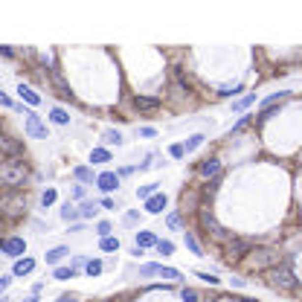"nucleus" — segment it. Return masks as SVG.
<instances>
[{"instance_id": "f257e3e1", "label": "nucleus", "mask_w": 302, "mask_h": 302, "mask_svg": "<svg viewBox=\"0 0 302 302\" xmlns=\"http://www.w3.org/2000/svg\"><path fill=\"white\" fill-rule=\"evenodd\" d=\"M30 178V169H27V163L24 160H18V157H9L3 166H0V183L3 186H24Z\"/></svg>"}, {"instance_id": "f03ea898", "label": "nucleus", "mask_w": 302, "mask_h": 302, "mask_svg": "<svg viewBox=\"0 0 302 302\" xmlns=\"http://www.w3.org/2000/svg\"><path fill=\"white\" fill-rule=\"evenodd\" d=\"M247 256H250V271H271L276 265H282V253L276 247H256Z\"/></svg>"}, {"instance_id": "7ed1b4c3", "label": "nucleus", "mask_w": 302, "mask_h": 302, "mask_svg": "<svg viewBox=\"0 0 302 302\" xmlns=\"http://www.w3.org/2000/svg\"><path fill=\"white\" fill-rule=\"evenodd\" d=\"M268 285L276 288V291H294L297 288V276L288 265H276L268 271Z\"/></svg>"}, {"instance_id": "20e7f679", "label": "nucleus", "mask_w": 302, "mask_h": 302, "mask_svg": "<svg viewBox=\"0 0 302 302\" xmlns=\"http://www.w3.org/2000/svg\"><path fill=\"white\" fill-rule=\"evenodd\" d=\"M250 253V242H244V239H230V242H224V259L233 265V262H239Z\"/></svg>"}, {"instance_id": "39448f33", "label": "nucleus", "mask_w": 302, "mask_h": 302, "mask_svg": "<svg viewBox=\"0 0 302 302\" xmlns=\"http://www.w3.org/2000/svg\"><path fill=\"white\" fill-rule=\"evenodd\" d=\"M24 210H27V201H24L21 195H3V198H0V212L9 215V218L24 215Z\"/></svg>"}, {"instance_id": "423d86ee", "label": "nucleus", "mask_w": 302, "mask_h": 302, "mask_svg": "<svg viewBox=\"0 0 302 302\" xmlns=\"http://www.w3.org/2000/svg\"><path fill=\"white\" fill-rule=\"evenodd\" d=\"M24 117H27V134L35 137V140H47V128H44V122L38 120L32 111H24Z\"/></svg>"}, {"instance_id": "0eeeda50", "label": "nucleus", "mask_w": 302, "mask_h": 302, "mask_svg": "<svg viewBox=\"0 0 302 302\" xmlns=\"http://www.w3.org/2000/svg\"><path fill=\"white\" fill-rule=\"evenodd\" d=\"M201 224L210 230L215 239H221V242H230V236H227V233H224V227H221V224L212 218V212H201Z\"/></svg>"}, {"instance_id": "6e6552de", "label": "nucleus", "mask_w": 302, "mask_h": 302, "mask_svg": "<svg viewBox=\"0 0 302 302\" xmlns=\"http://www.w3.org/2000/svg\"><path fill=\"white\" fill-rule=\"evenodd\" d=\"M96 186H99L102 192H114V189L120 186V175H114V172H102V175L96 178Z\"/></svg>"}, {"instance_id": "1a4fd4ad", "label": "nucleus", "mask_w": 302, "mask_h": 302, "mask_svg": "<svg viewBox=\"0 0 302 302\" xmlns=\"http://www.w3.org/2000/svg\"><path fill=\"white\" fill-rule=\"evenodd\" d=\"M134 108L149 114V111H157V108H160V99H157V96H134Z\"/></svg>"}, {"instance_id": "9d476101", "label": "nucleus", "mask_w": 302, "mask_h": 302, "mask_svg": "<svg viewBox=\"0 0 302 302\" xmlns=\"http://www.w3.org/2000/svg\"><path fill=\"white\" fill-rule=\"evenodd\" d=\"M3 253L18 259V256H24V253H27V242H24V239H9V242L3 244Z\"/></svg>"}, {"instance_id": "9b49d317", "label": "nucleus", "mask_w": 302, "mask_h": 302, "mask_svg": "<svg viewBox=\"0 0 302 302\" xmlns=\"http://www.w3.org/2000/svg\"><path fill=\"white\" fill-rule=\"evenodd\" d=\"M166 204H169V201H166V195H160V192H157V195H151L149 201H146V212L160 215V212L166 210Z\"/></svg>"}, {"instance_id": "f8f14e48", "label": "nucleus", "mask_w": 302, "mask_h": 302, "mask_svg": "<svg viewBox=\"0 0 302 302\" xmlns=\"http://www.w3.org/2000/svg\"><path fill=\"white\" fill-rule=\"evenodd\" d=\"M0 151L9 154V157H18V154H21V143L12 140V137H6V134H0Z\"/></svg>"}, {"instance_id": "ddd939ff", "label": "nucleus", "mask_w": 302, "mask_h": 302, "mask_svg": "<svg viewBox=\"0 0 302 302\" xmlns=\"http://www.w3.org/2000/svg\"><path fill=\"white\" fill-rule=\"evenodd\" d=\"M67 253H70L67 247H53V250H47V265H59Z\"/></svg>"}, {"instance_id": "4468645a", "label": "nucleus", "mask_w": 302, "mask_h": 302, "mask_svg": "<svg viewBox=\"0 0 302 302\" xmlns=\"http://www.w3.org/2000/svg\"><path fill=\"white\" fill-rule=\"evenodd\" d=\"M18 93H21V99H24V102H30V105H41V96L32 91V88H27V85H21Z\"/></svg>"}, {"instance_id": "2eb2a0df", "label": "nucleus", "mask_w": 302, "mask_h": 302, "mask_svg": "<svg viewBox=\"0 0 302 302\" xmlns=\"http://www.w3.org/2000/svg\"><path fill=\"white\" fill-rule=\"evenodd\" d=\"M201 146H204V134H192V137L186 140V146H183V151H186V154H192V151H198Z\"/></svg>"}, {"instance_id": "dca6fc26", "label": "nucleus", "mask_w": 302, "mask_h": 302, "mask_svg": "<svg viewBox=\"0 0 302 302\" xmlns=\"http://www.w3.org/2000/svg\"><path fill=\"white\" fill-rule=\"evenodd\" d=\"M137 247H157V236L154 233H137Z\"/></svg>"}, {"instance_id": "f3484780", "label": "nucleus", "mask_w": 302, "mask_h": 302, "mask_svg": "<svg viewBox=\"0 0 302 302\" xmlns=\"http://www.w3.org/2000/svg\"><path fill=\"white\" fill-rule=\"evenodd\" d=\"M218 172H221V163H218V160H207V163L201 166V175H204V178H215Z\"/></svg>"}, {"instance_id": "a211bd4d", "label": "nucleus", "mask_w": 302, "mask_h": 302, "mask_svg": "<svg viewBox=\"0 0 302 302\" xmlns=\"http://www.w3.org/2000/svg\"><path fill=\"white\" fill-rule=\"evenodd\" d=\"M50 120L56 122V125H67V122H70V114H67L64 108H53V111H50Z\"/></svg>"}, {"instance_id": "6ab92c4d", "label": "nucleus", "mask_w": 302, "mask_h": 302, "mask_svg": "<svg viewBox=\"0 0 302 302\" xmlns=\"http://www.w3.org/2000/svg\"><path fill=\"white\" fill-rule=\"evenodd\" d=\"M91 163H111V151L108 149H93L91 151Z\"/></svg>"}, {"instance_id": "aec40b11", "label": "nucleus", "mask_w": 302, "mask_h": 302, "mask_svg": "<svg viewBox=\"0 0 302 302\" xmlns=\"http://www.w3.org/2000/svg\"><path fill=\"white\" fill-rule=\"evenodd\" d=\"M32 268H35L32 259H18V262H15V276H24V273H30Z\"/></svg>"}, {"instance_id": "412c9836", "label": "nucleus", "mask_w": 302, "mask_h": 302, "mask_svg": "<svg viewBox=\"0 0 302 302\" xmlns=\"http://www.w3.org/2000/svg\"><path fill=\"white\" fill-rule=\"evenodd\" d=\"M160 279H169V282H181L183 273H181V271H175V268H163V265H160Z\"/></svg>"}, {"instance_id": "4be33fe9", "label": "nucleus", "mask_w": 302, "mask_h": 302, "mask_svg": "<svg viewBox=\"0 0 302 302\" xmlns=\"http://www.w3.org/2000/svg\"><path fill=\"white\" fill-rule=\"evenodd\" d=\"M253 102H256V93H250V96H244V99H239V102H233V111H236V114H242V111H247Z\"/></svg>"}, {"instance_id": "5701e85b", "label": "nucleus", "mask_w": 302, "mask_h": 302, "mask_svg": "<svg viewBox=\"0 0 302 302\" xmlns=\"http://www.w3.org/2000/svg\"><path fill=\"white\" fill-rule=\"evenodd\" d=\"M102 253H117L120 250V239H114V236H108V239H102Z\"/></svg>"}, {"instance_id": "b1692460", "label": "nucleus", "mask_w": 302, "mask_h": 302, "mask_svg": "<svg viewBox=\"0 0 302 302\" xmlns=\"http://www.w3.org/2000/svg\"><path fill=\"white\" fill-rule=\"evenodd\" d=\"M96 212H99V204H96V201H85L82 210H79V215H82V218H93Z\"/></svg>"}, {"instance_id": "393cba45", "label": "nucleus", "mask_w": 302, "mask_h": 302, "mask_svg": "<svg viewBox=\"0 0 302 302\" xmlns=\"http://www.w3.org/2000/svg\"><path fill=\"white\" fill-rule=\"evenodd\" d=\"M151 195H157V183H149V186H140L137 189V198H143V201H149Z\"/></svg>"}, {"instance_id": "a878e982", "label": "nucleus", "mask_w": 302, "mask_h": 302, "mask_svg": "<svg viewBox=\"0 0 302 302\" xmlns=\"http://www.w3.org/2000/svg\"><path fill=\"white\" fill-rule=\"evenodd\" d=\"M140 276L149 279V276H160V265H143L140 268Z\"/></svg>"}, {"instance_id": "bb28decb", "label": "nucleus", "mask_w": 302, "mask_h": 302, "mask_svg": "<svg viewBox=\"0 0 302 302\" xmlns=\"http://www.w3.org/2000/svg\"><path fill=\"white\" fill-rule=\"evenodd\" d=\"M105 143H111V146H122V134H120V131H105Z\"/></svg>"}, {"instance_id": "cd10ccee", "label": "nucleus", "mask_w": 302, "mask_h": 302, "mask_svg": "<svg viewBox=\"0 0 302 302\" xmlns=\"http://www.w3.org/2000/svg\"><path fill=\"white\" fill-rule=\"evenodd\" d=\"M73 175H76V178H79V181H93V172L91 169H88V166H79V169H76V172H73Z\"/></svg>"}, {"instance_id": "c85d7f7f", "label": "nucleus", "mask_w": 302, "mask_h": 302, "mask_svg": "<svg viewBox=\"0 0 302 302\" xmlns=\"http://www.w3.org/2000/svg\"><path fill=\"white\" fill-rule=\"evenodd\" d=\"M157 253H160V256H172V253H175V244L172 242H157Z\"/></svg>"}, {"instance_id": "c756f323", "label": "nucleus", "mask_w": 302, "mask_h": 302, "mask_svg": "<svg viewBox=\"0 0 302 302\" xmlns=\"http://www.w3.org/2000/svg\"><path fill=\"white\" fill-rule=\"evenodd\" d=\"M61 218H64V221H73V218H79V210H76V207H70V204H64Z\"/></svg>"}, {"instance_id": "7c9ffc66", "label": "nucleus", "mask_w": 302, "mask_h": 302, "mask_svg": "<svg viewBox=\"0 0 302 302\" xmlns=\"http://www.w3.org/2000/svg\"><path fill=\"white\" fill-rule=\"evenodd\" d=\"M85 271L91 273V276H99V273H102V262H99V259H93V262L85 265Z\"/></svg>"}, {"instance_id": "2f4dec72", "label": "nucleus", "mask_w": 302, "mask_h": 302, "mask_svg": "<svg viewBox=\"0 0 302 302\" xmlns=\"http://www.w3.org/2000/svg\"><path fill=\"white\" fill-rule=\"evenodd\" d=\"M183 236H186V247H189L195 256H201V247H198V242H195V236H192V233H183Z\"/></svg>"}, {"instance_id": "473e14b6", "label": "nucleus", "mask_w": 302, "mask_h": 302, "mask_svg": "<svg viewBox=\"0 0 302 302\" xmlns=\"http://www.w3.org/2000/svg\"><path fill=\"white\" fill-rule=\"evenodd\" d=\"M76 271L73 268H56V279H73Z\"/></svg>"}, {"instance_id": "72a5a7b5", "label": "nucleus", "mask_w": 302, "mask_h": 302, "mask_svg": "<svg viewBox=\"0 0 302 302\" xmlns=\"http://www.w3.org/2000/svg\"><path fill=\"white\" fill-rule=\"evenodd\" d=\"M41 204H44V207H50V204H56V189H47V192L41 195Z\"/></svg>"}, {"instance_id": "f704fd0d", "label": "nucleus", "mask_w": 302, "mask_h": 302, "mask_svg": "<svg viewBox=\"0 0 302 302\" xmlns=\"http://www.w3.org/2000/svg\"><path fill=\"white\" fill-rule=\"evenodd\" d=\"M181 297H183V302H198V300H201V297H198V291H192V288H183Z\"/></svg>"}, {"instance_id": "c9c22d12", "label": "nucleus", "mask_w": 302, "mask_h": 302, "mask_svg": "<svg viewBox=\"0 0 302 302\" xmlns=\"http://www.w3.org/2000/svg\"><path fill=\"white\" fill-rule=\"evenodd\" d=\"M96 230H99V236H102V239H108V236H111V224H108V221H99V224H96Z\"/></svg>"}, {"instance_id": "e433bc0d", "label": "nucleus", "mask_w": 302, "mask_h": 302, "mask_svg": "<svg viewBox=\"0 0 302 302\" xmlns=\"http://www.w3.org/2000/svg\"><path fill=\"white\" fill-rule=\"evenodd\" d=\"M169 154H172L175 160H183V157H186V151H183V146H172V149H169Z\"/></svg>"}, {"instance_id": "4c0bfd02", "label": "nucleus", "mask_w": 302, "mask_h": 302, "mask_svg": "<svg viewBox=\"0 0 302 302\" xmlns=\"http://www.w3.org/2000/svg\"><path fill=\"white\" fill-rule=\"evenodd\" d=\"M198 276H201L204 282H210V285H218V282H221V279H218L215 273H198Z\"/></svg>"}, {"instance_id": "58836bf2", "label": "nucleus", "mask_w": 302, "mask_h": 302, "mask_svg": "<svg viewBox=\"0 0 302 302\" xmlns=\"http://www.w3.org/2000/svg\"><path fill=\"white\" fill-rule=\"evenodd\" d=\"M169 227H172V230H178V227H181V215H178V212H175V215H169Z\"/></svg>"}, {"instance_id": "ea45409f", "label": "nucleus", "mask_w": 302, "mask_h": 302, "mask_svg": "<svg viewBox=\"0 0 302 302\" xmlns=\"http://www.w3.org/2000/svg\"><path fill=\"white\" fill-rule=\"evenodd\" d=\"M0 105H3V108H12V99H9L3 91H0Z\"/></svg>"}, {"instance_id": "a19ab883", "label": "nucleus", "mask_w": 302, "mask_h": 302, "mask_svg": "<svg viewBox=\"0 0 302 302\" xmlns=\"http://www.w3.org/2000/svg\"><path fill=\"white\" fill-rule=\"evenodd\" d=\"M239 91H242V85H239V88H224L221 96H233V93H239Z\"/></svg>"}, {"instance_id": "79ce46f5", "label": "nucleus", "mask_w": 302, "mask_h": 302, "mask_svg": "<svg viewBox=\"0 0 302 302\" xmlns=\"http://www.w3.org/2000/svg\"><path fill=\"white\" fill-rule=\"evenodd\" d=\"M247 120H250V117H242V120H239L236 125H233V131H242L244 125H247Z\"/></svg>"}, {"instance_id": "37998d69", "label": "nucleus", "mask_w": 302, "mask_h": 302, "mask_svg": "<svg viewBox=\"0 0 302 302\" xmlns=\"http://www.w3.org/2000/svg\"><path fill=\"white\" fill-rule=\"evenodd\" d=\"M56 302H76V297H73V294H64V297H59Z\"/></svg>"}, {"instance_id": "c03bdc74", "label": "nucleus", "mask_w": 302, "mask_h": 302, "mask_svg": "<svg viewBox=\"0 0 302 302\" xmlns=\"http://www.w3.org/2000/svg\"><path fill=\"white\" fill-rule=\"evenodd\" d=\"M6 288H9V276H3V279H0V294H3Z\"/></svg>"}, {"instance_id": "a18cd8bd", "label": "nucleus", "mask_w": 302, "mask_h": 302, "mask_svg": "<svg viewBox=\"0 0 302 302\" xmlns=\"http://www.w3.org/2000/svg\"><path fill=\"white\" fill-rule=\"evenodd\" d=\"M24 302H35V297H30V300H24Z\"/></svg>"}]
</instances>
